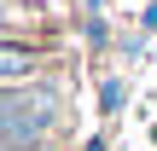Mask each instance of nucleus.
<instances>
[{"label":"nucleus","instance_id":"nucleus-2","mask_svg":"<svg viewBox=\"0 0 157 151\" xmlns=\"http://www.w3.org/2000/svg\"><path fill=\"white\" fill-rule=\"evenodd\" d=\"M0 151H41V145H0Z\"/></svg>","mask_w":157,"mask_h":151},{"label":"nucleus","instance_id":"nucleus-1","mask_svg":"<svg viewBox=\"0 0 157 151\" xmlns=\"http://www.w3.org/2000/svg\"><path fill=\"white\" fill-rule=\"evenodd\" d=\"M29 76H35V52L0 47V81H29Z\"/></svg>","mask_w":157,"mask_h":151}]
</instances>
